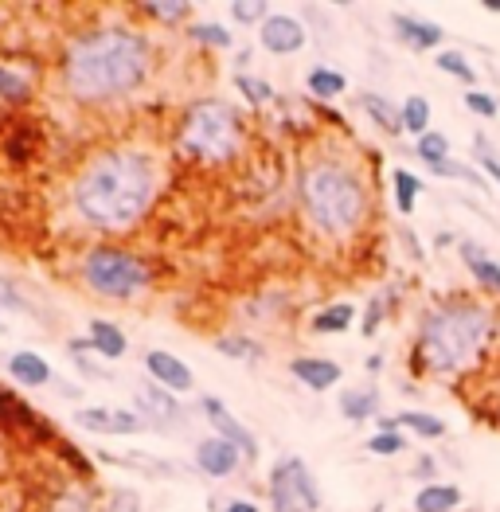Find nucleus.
Returning a JSON list of instances; mask_svg holds the SVG:
<instances>
[{
  "instance_id": "nucleus-1",
  "label": "nucleus",
  "mask_w": 500,
  "mask_h": 512,
  "mask_svg": "<svg viewBox=\"0 0 500 512\" xmlns=\"http://www.w3.org/2000/svg\"><path fill=\"white\" fill-rule=\"evenodd\" d=\"M153 51L133 28H94L71 40L63 55V86L75 102H118L149 79Z\"/></svg>"
},
{
  "instance_id": "nucleus-2",
  "label": "nucleus",
  "mask_w": 500,
  "mask_h": 512,
  "mask_svg": "<svg viewBox=\"0 0 500 512\" xmlns=\"http://www.w3.org/2000/svg\"><path fill=\"white\" fill-rule=\"evenodd\" d=\"M75 208L98 231H129L157 196L153 161L137 149H110L94 157L75 180Z\"/></svg>"
},
{
  "instance_id": "nucleus-3",
  "label": "nucleus",
  "mask_w": 500,
  "mask_h": 512,
  "mask_svg": "<svg viewBox=\"0 0 500 512\" xmlns=\"http://www.w3.org/2000/svg\"><path fill=\"white\" fill-rule=\"evenodd\" d=\"M297 200L305 219L325 239H352L368 219V188L360 172L340 157H313L297 176Z\"/></svg>"
},
{
  "instance_id": "nucleus-4",
  "label": "nucleus",
  "mask_w": 500,
  "mask_h": 512,
  "mask_svg": "<svg viewBox=\"0 0 500 512\" xmlns=\"http://www.w3.org/2000/svg\"><path fill=\"white\" fill-rule=\"evenodd\" d=\"M497 333V317L489 305L450 301L426 313L418 329V360L430 376H458L465 372Z\"/></svg>"
},
{
  "instance_id": "nucleus-5",
  "label": "nucleus",
  "mask_w": 500,
  "mask_h": 512,
  "mask_svg": "<svg viewBox=\"0 0 500 512\" xmlns=\"http://www.w3.org/2000/svg\"><path fill=\"white\" fill-rule=\"evenodd\" d=\"M239 141H243V122H239L235 106L223 98H200L180 118V145L196 161L223 165L239 153Z\"/></svg>"
},
{
  "instance_id": "nucleus-6",
  "label": "nucleus",
  "mask_w": 500,
  "mask_h": 512,
  "mask_svg": "<svg viewBox=\"0 0 500 512\" xmlns=\"http://www.w3.org/2000/svg\"><path fill=\"white\" fill-rule=\"evenodd\" d=\"M83 282L98 298L129 301L149 290L153 274H149L145 258L129 255L122 247H94L83 258Z\"/></svg>"
},
{
  "instance_id": "nucleus-7",
  "label": "nucleus",
  "mask_w": 500,
  "mask_h": 512,
  "mask_svg": "<svg viewBox=\"0 0 500 512\" xmlns=\"http://www.w3.org/2000/svg\"><path fill=\"white\" fill-rule=\"evenodd\" d=\"M266 501H270V512H317L321 509L317 477L301 458L290 454L266 477Z\"/></svg>"
},
{
  "instance_id": "nucleus-8",
  "label": "nucleus",
  "mask_w": 500,
  "mask_h": 512,
  "mask_svg": "<svg viewBox=\"0 0 500 512\" xmlns=\"http://www.w3.org/2000/svg\"><path fill=\"white\" fill-rule=\"evenodd\" d=\"M258 43L270 55H297L305 47V24L297 16H286V12H270L258 28Z\"/></svg>"
},
{
  "instance_id": "nucleus-9",
  "label": "nucleus",
  "mask_w": 500,
  "mask_h": 512,
  "mask_svg": "<svg viewBox=\"0 0 500 512\" xmlns=\"http://www.w3.org/2000/svg\"><path fill=\"white\" fill-rule=\"evenodd\" d=\"M200 411H204V419H208L211 427L219 430V438H227V442H235L239 450H243V458H254L258 454V442H254V434H250L227 407H223V399H215V395H204L200 399Z\"/></svg>"
},
{
  "instance_id": "nucleus-10",
  "label": "nucleus",
  "mask_w": 500,
  "mask_h": 512,
  "mask_svg": "<svg viewBox=\"0 0 500 512\" xmlns=\"http://www.w3.org/2000/svg\"><path fill=\"white\" fill-rule=\"evenodd\" d=\"M75 423L94 434H137L145 427L141 415L122 411V407H83V411H75Z\"/></svg>"
},
{
  "instance_id": "nucleus-11",
  "label": "nucleus",
  "mask_w": 500,
  "mask_h": 512,
  "mask_svg": "<svg viewBox=\"0 0 500 512\" xmlns=\"http://www.w3.org/2000/svg\"><path fill=\"white\" fill-rule=\"evenodd\" d=\"M196 466L208 473V477H231V473L243 466V450L235 442L211 434V438H204L196 446Z\"/></svg>"
},
{
  "instance_id": "nucleus-12",
  "label": "nucleus",
  "mask_w": 500,
  "mask_h": 512,
  "mask_svg": "<svg viewBox=\"0 0 500 512\" xmlns=\"http://www.w3.org/2000/svg\"><path fill=\"white\" fill-rule=\"evenodd\" d=\"M145 368H149L153 384L172 391V395H184V391H192V387H196L192 368H188L180 356H172V352H149V356H145Z\"/></svg>"
},
{
  "instance_id": "nucleus-13",
  "label": "nucleus",
  "mask_w": 500,
  "mask_h": 512,
  "mask_svg": "<svg viewBox=\"0 0 500 512\" xmlns=\"http://www.w3.org/2000/svg\"><path fill=\"white\" fill-rule=\"evenodd\" d=\"M0 427L12 434H47L51 438V427L32 411V403H24L12 391H0Z\"/></svg>"
},
{
  "instance_id": "nucleus-14",
  "label": "nucleus",
  "mask_w": 500,
  "mask_h": 512,
  "mask_svg": "<svg viewBox=\"0 0 500 512\" xmlns=\"http://www.w3.org/2000/svg\"><path fill=\"white\" fill-rule=\"evenodd\" d=\"M290 372L297 376V384H305L309 391H329V387L340 384V364L336 360H325V356H297L290 364Z\"/></svg>"
},
{
  "instance_id": "nucleus-15",
  "label": "nucleus",
  "mask_w": 500,
  "mask_h": 512,
  "mask_svg": "<svg viewBox=\"0 0 500 512\" xmlns=\"http://www.w3.org/2000/svg\"><path fill=\"white\" fill-rule=\"evenodd\" d=\"M391 24H395L399 40L411 43L415 51H430V47H438V43L446 40L442 24H434V20H422V16H407V12H395V16H391Z\"/></svg>"
},
{
  "instance_id": "nucleus-16",
  "label": "nucleus",
  "mask_w": 500,
  "mask_h": 512,
  "mask_svg": "<svg viewBox=\"0 0 500 512\" xmlns=\"http://www.w3.org/2000/svg\"><path fill=\"white\" fill-rule=\"evenodd\" d=\"M8 372H12V380L24 387H43L51 384V364L43 360V356H36V352H12L8 356Z\"/></svg>"
},
{
  "instance_id": "nucleus-17",
  "label": "nucleus",
  "mask_w": 500,
  "mask_h": 512,
  "mask_svg": "<svg viewBox=\"0 0 500 512\" xmlns=\"http://www.w3.org/2000/svg\"><path fill=\"white\" fill-rule=\"evenodd\" d=\"M86 348H94L102 360H122L125 356V333L110 321H90V337H86Z\"/></svg>"
},
{
  "instance_id": "nucleus-18",
  "label": "nucleus",
  "mask_w": 500,
  "mask_h": 512,
  "mask_svg": "<svg viewBox=\"0 0 500 512\" xmlns=\"http://www.w3.org/2000/svg\"><path fill=\"white\" fill-rule=\"evenodd\" d=\"M137 403H145V415H153L161 427L180 423V403L172 399V391H165V387H137Z\"/></svg>"
},
{
  "instance_id": "nucleus-19",
  "label": "nucleus",
  "mask_w": 500,
  "mask_h": 512,
  "mask_svg": "<svg viewBox=\"0 0 500 512\" xmlns=\"http://www.w3.org/2000/svg\"><path fill=\"white\" fill-rule=\"evenodd\" d=\"M461 262L469 266V274L489 290V294H500V266L493 258L485 255L481 247H473V243H461Z\"/></svg>"
},
{
  "instance_id": "nucleus-20",
  "label": "nucleus",
  "mask_w": 500,
  "mask_h": 512,
  "mask_svg": "<svg viewBox=\"0 0 500 512\" xmlns=\"http://www.w3.org/2000/svg\"><path fill=\"white\" fill-rule=\"evenodd\" d=\"M360 110H364V114H368L383 133H403V114L391 106V98L364 90V94H360Z\"/></svg>"
},
{
  "instance_id": "nucleus-21",
  "label": "nucleus",
  "mask_w": 500,
  "mask_h": 512,
  "mask_svg": "<svg viewBox=\"0 0 500 512\" xmlns=\"http://www.w3.org/2000/svg\"><path fill=\"white\" fill-rule=\"evenodd\" d=\"M461 489L458 485H422L415 497V512H458Z\"/></svg>"
},
{
  "instance_id": "nucleus-22",
  "label": "nucleus",
  "mask_w": 500,
  "mask_h": 512,
  "mask_svg": "<svg viewBox=\"0 0 500 512\" xmlns=\"http://www.w3.org/2000/svg\"><path fill=\"white\" fill-rule=\"evenodd\" d=\"M375 407H379V395H375L372 387H352V391H344V395H340V415H344V419H352V423L372 419Z\"/></svg>"
},
{
  "instance_id": "nucleus-23",
  "label": "nucleus",
  "mask_w": 500,
  "mask_h": 512,
  "mask_svg": "<svg viewBox=\"0 0 500 512\" xmlns=\"http://www.w3.org/2000/svg\"><path fill=\"white\" fill-rule=\"evenodd\" d=\"M32 94V75L20 63H0V102H24Z\"/></svg>"
},
{
  "instance_id": "nucleus-24",
  "label": "nucleus",
  "mask_w": 500,
  "mask_h": 512,
  "mask_svg": "<svg viewBox=\"0 0 500 512\" xmlns=\"http://www.w3.org/2000/svg\"><path fill=\"white\" fill-rule=\"evenodd\" d=\"M305 86H309V94H313V98L333 102V98H340V94L348 90V79H344L340 71H333V67H313V71H309V79H305Z\"/></svg>"
},
{
  "instance_id": "nucleus-25",
  "label": "nucleus",
  "mask_w": 500,
  "mask_h": 512,
  "mask_svg": "<svg viewBox=\"0 0 500 512\" xmlns=\"http://www.w3.org/2000/svg\"><path fill=\"white\" fill-rule=\"evenodd\" d=\"M395 427L399 430H415L418 438H442L446 434V423L430 411H399L395 415Z\"/></svg>"
},
{
  "instance_id": "nucleus-26",
  "label": "nucleus",
  "mask_w": 500,
  "mask_h": 512,
  "mask_svg": "<svg viewBox=\"0 0 500 512\" xmlns=\"http://www.w3.org/2000/svg\"><path fill=\"white\" fill-rule=\"evenodd\" d=\"M399 114H403V133H415V141L422 133H430V102H426L422 94H411V98L399 106Z\"/></svg>"
},
{
  "instance_id": "nucleus-27",
  "label": "nucleus",
  "mask_w": 500,
  "mask_h": 512,
  "mask_svg": "<svg viewBox=\"0 0 500 512\" xmlns=\"http://www.w3.org/2000/svg\"><path fill=\"white\" fill-rule=\"evenodd\" d=\"M415 153L430 165V169H438V165L450 161V137L438 133V129H430V133H422V137L415 141Z\"/></svg>"
},
{
  "instance_id": "nucleus-28",
  "label": "nucleus",
  "mask_w": 500,
  "mask_h": 512,
  "mask_svg": "<svg viewBox=\"0 0 500 512\" xmlns=\"http://www.w3.org/2000/svg\"><path fill=\"white\" fill-rule=\"evenodd\" d=\"M391 184H395V204H399V212L411 215L415 212V200L422 196V180H418L415 172L395 169L391 172Z\"/></svg>"
},
{
  "instance_id": "nucleus-29",
  "label": "nucleus",
  "mask_w": 500,
  "mask_h": 512,
  "mask_svg": "<svg viewBox=\"0 0 500 512\" xmlns=\"http://www.w3.org/2000/svg\"><path fill=\"white\" fill-rule=\"evenodd\" d=\"M352 317H356V309H352L348 301H336V305L321 309V313L313 317V329H317V333H344V329L352 325Z\"/></svg>"
},
{
  "instance_id": "nucleus-30",
  "label": "nucleus",
  "mask_w": 500,
  "mask_h": 512,
  "mask_svg": "<svg viewBox=\"0 0 500 512\" xmlns=\"http://www.w3.org/2000/svg\"><path fill=\"white\" fill-rule=\"evenodd\" d=\"M364 446H368V454H375V458H395V454L407 450V438H403V430H375Z\"/></svg>"
},
{
  "instance_id": "nucleus-31",
  "label": "nucleus",
  "mask_w": 500,
  "mask_h": 512,
  "mask_svg": "<svg viewBox=\"0 0 500 512\" xmlns=\"http://www.w3.org/2000/svg\"><path fill=\"white\" fill-rule=\"evenodd\" d=\"M434 63H438V71H442V75H454V79H461V83H469V86L477 83V71L465 63V55H461V51H442Z\"/></svg>"
},
{
  "instance_id": "nucleus-32",
  "label": "nucleus",
  "mask_w": 500,
  "mask_h": 512,
  "mask_svg": "<svg viewBox=\"0 0 500 512\" xmlns=\"http://www.w3.org/2000/svg\"><path fill=\"white\" fill-rule=\"evenodd\" d=\"M231 16H235V24H258L262 28V20L270 16V4L266 0H231Z\"/></svg>"
},
{
  "instance_id": "nucleus-33",
  "label": "nucleus",
  "mask_w": 500,
  "mask_h": 512,
  "mask_svg": "<svg viewBox=\"0 0 500 512\" xmlns=\"http://www.w3.org/2000/svg\"><path fill=\"white\" fill-rule=\"evenodd\" d=\"M235 86H239V94H247V102H254V106H266L274 98V86L266 79H254V75H239Z\"/></svg>"
},
{
  "instance_id": "nucleus-34",
  "label": "nucleus",
  "mask_w": 500,
  "mask_h": 512,
  "mask_svg": "<svg viewBox=\"0 0 500 512\" xmlns=\"http://www.w3.org/2000/svg\"><path fill=\"white\" fill-rule=\"evenodd\" d=\"M192 40L204 43V47H231L235 36H231L223 24H196V28H192Z\"/></svg>"
},
{
  "instance_id": "nucleus-35",
  "label": "nucleus",
  "mask_w": 500,
  "mask_h": 512,
  "mask_svg": "<svg viewBox=\"0 0 500 512\" xmlns=\"http://www.w3.org/2000/svg\"><path fill=\"white\" fill-rule=\"evenodd\" d=\"M430 172H434V176H454V180H465V184H473V188H489L481 172H473L469 165H458V161H446V165H438V169H430Z\"/></svg>"
},
{
  "instance_id": "nucleus-36",
  "label": "nucleus",
  "mask_w": 500,
  "mask_h": 512,
  "mask_svg": "<svg viewBox=\"0 0 500 512\" xmlns=\"http://www.w3.org/2000/svg\"><path fill=\"white\" fill-rule=\"evenodd\" d=\"M219 352H223V356H239V360H262V348L254 341H243V337L219 341Z\"/></svg>"
},
{
  "instance_id": "nucleus-37",
  "label": "nucleus",
  "mask_w": 500,
  "mask_h": 512,
  "mask_svg": "<svg viewBox=\"0 0 500 512\" xmlns=\"http://www.w3.org/2000/svg\"><path fill=\"white\" fill-rule=\"evenodd\" d=\"M465 106H469L477 118H497V98L485 94V90H469V94H465Z\"/></svg>"
},
{
  "instance_id": "nucleus-38",
  "label": "nucleus",
  "mask_w": 500,
  "mask_h": 512,
  "mask_svg": "<svg viewBox=\"0 0 500 512\" xmlns=\"http://www.w3.org/2000/svg\"><path fill=\"white\" fill-rule=\"evenodd\" d=\"M145 12L157 16V20H184L192 8L188 4H145Z\"/></svg>"
},
{
  "instance_id": "nucleus-39",
  "label": "nucleus",
  "mask_w": 500,
  "mask_h": 512,
  "mask_svg": "<svg viewBox=\"0 0 500 512\" xmlns=\"http://www.w3.org/2000/svg\"><path fill=\"white\" fill-rule=\"evenodd\" d=\"M477 161H481V169L489 172V176H493V180L500 184V161L493 157V149L485 145V137H477Z\"/></svg>"
},
{
  "instance_id": "nucleus-40",
  "label": "nucleus",
  "mask_w": 500,
  "mask_h": 512,
  "mask_svg": "<svg viewBox=\"0 0 500 512\" xmlns=\"http://www.w3.org/2000/svg\"><path fill=\"white\" fill-rule=\"evenodd\" d=\"M0 301H4V305H24V301H20V294H16V290H8L4 282H0Z\"/></svg>"
},
{
  "instance_id": "nucleus-41",
  "label": "nucleus",
  "mask_w": 500,
  "mask_h": 512,
  "mask_svg": "<svg viewBox=\"0 0 500 512\" xmlns=\"http://www.w3.org/2000/svg\"><path fill=\"white\" fill-rule=\"evenodd\" d=\"M223 512H262V509H254L250 501H227V509Z\"/></svg>"
},
{
  "instance_id": "nucleus-42",
  "label": "nucleus",
  "mask_w": 500,
  "mask_h": 512,
  "mask_svg": "<svg viewBox=\"0 0 500 512\" xmlns=\"http://www.w3.org/2000/svg\"><path fill=\"white\" fill-rule=\"evenodd\" d=\"M485 8H489V12H500V0H485Z\"/></svg>"
}]
</instances>
